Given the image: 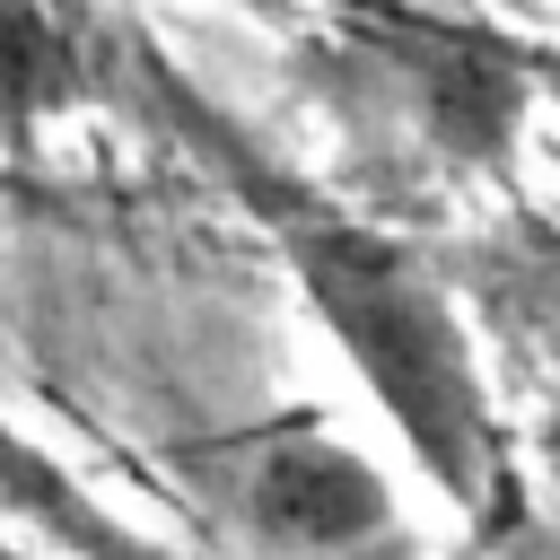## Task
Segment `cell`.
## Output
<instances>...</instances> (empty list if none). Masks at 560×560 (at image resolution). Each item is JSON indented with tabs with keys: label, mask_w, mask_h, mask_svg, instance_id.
I'll list each match as a JSON object with an SVG mask.
<instances>
[{
	"label": "cell",
	"mask_w": 560,
	"mask_h": 560,
	"mask_svg": "<svg viewBox=\"0 0 560 560\" xmlns=\"http://www.w3.org/2000/svg\"><path fill=\"white\" fill-rule=\"evenodd\" d=\"M79 96V26L52 0H9V131L26 140L44 105Z\"/></svg>",
	"instance_id": "4"
},
{
	"label": "cell",
	"mask_w": 560,
	"mask_h": 560,
	"mask_svg": "<svg viewBox=\"0 0 560 560\" xmlns=\"http://www.w3.org/2000/svg\"><path fill=\"white\" fill-rule=\"evenodd\" d=\"M350 35L402 79L420 131L455 166H508L525 140V114L542 96V52L481 18H438L411 0H350Z\"/></svg>",
	"instance_id": "2"
},
{
	"label": "cell",
	"mask_w": 560,
	"mask_h": 560,
	"mask_svg": "<svg viewBox=\"0 0 560 560\" xmlns=\"http://www.w3.org/2000/svg\"><path fill=\"white\" fill-rule=\"evenodd\" d=\"M315 324L332 332V350L359 368V385L376 394V411L394 420V438L420 455V472L455 499V508H490L499 490V420H490V385L472 368V341L438 289V271L324 201H262Z\"/></svg>",
	"instance_id": "1"
},
{
	"label": "cell",
	"mask_w": 560,
	"mask_h": 560,
	"mask_svg": "<svg viewBox=\"0 0 560 560\" xmlns=\"http://www.w3.org/2000/svg\"><path fill=\"white\" fill-rule=\"evenodd\" d=\"M210 472L228 490V508L245 516L254 542L298 551V560H359L368 542L394 534V490L385 472L341 446L315 411H289L254 438L210 446Z\"/></svg>",
	"instance_id": "3"
},
{
	"label": "cell",
	"mask_w": 560,
	"mask_h": 560,
	"mask_svg": "<svg viewBox=\"0 0 560 560\" xmlns=\"http://www.w3.org/2000/svg\"><path fill=\"white\" fill-rule=\"evenodd\" d=\"M542 96H551V105H560V44H551V52H542Z\"/></svg>",
	"instance_id": "5"
}]
</instances>
